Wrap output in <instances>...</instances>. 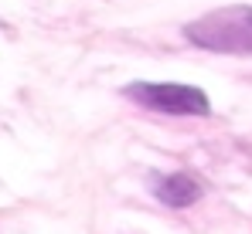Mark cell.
<instances>
[{"label":"cell","instance_id":"6da1fadb","mask_svg":"<svg viewBox=\"0 0 252 234\" xmlns=\"http://www.w3.org/2000/svg\"><path fill=\"white\" fill-rule=\"evenodd\" d=\"M184 38L211 54H252V3H228L184 24Z\"/></svg>","mask_w":252,"mask_h":234},{"label":"cell","instance_id":"7a4b0ae2","mask_svg":"<svg viewBox=\"0 0 252 234\" xmlns=\"http://www.w3.org/2000/svg\"><path fill=\"white\" fill-rule=\"evenodd\" d=\"M123 95L140 109L160 116H211L208 95L198 85H184V81H129Z\"/></svg>","mask_w":252,"mask_h":234},{"label":"cell","instance_id":"3957f363","mask_svg":"<svg viewBox=\"0 0 252 234\" xmlns=\"http://www.w3.org/2000/svg\"><path fill=\"white\" fill-rule=\"evenodd\" d=\"M150 194L164 207L184 210V207H191V204H198L205 197V187L191 173H154L150 177Z\"/></svg>","mask_w":252,"mask_h":234}]
</instances>
